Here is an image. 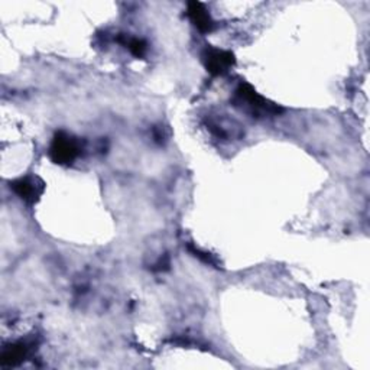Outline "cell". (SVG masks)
Returning <instances> with one entry per match:
<instances>
[{"instance_id": "cell-1", "label": "cell", "mask_w": 370, "mask_h": 370, "mask_svg": "<svg viewBox=\"0 0 370 370\" xmlns=\"http://www.w3.org/2000/svg\"><path fill=\"white\" fill-rule=\"evenodd\" d=\"M236 102L239 104H244L249 111L256 116H266V115H277L281 112V108L273 103L264 99L262 95L257 94L256 90L248 84L242 83L236 90Z\"/></svg>"}, {"instance_id": "cell-2", "label": "cell", "mask_w": 370, "mask_h": 370, "mask_svg": "<svg viewBox=\"0 0 370 370\" xmlns=\"http://www.w3.org/2000/svg\"><path fill=\"white\" fill-rule=\"evenodd\" d=\"M78 154H80L78 142L71 135L60 132L54 136V141L49 148V155L54 162L60 163V165H68V163L74 162Z\"/></svg>"}, {"instance_id": "cell-3", "label": "cell", "mask_w": 370, "mask_h": 370, "mask_svg": "<svg viewBox=\"0 0 370 370\" xmlns=\"http://www.w3.org/2000/svg\"><path fill=\"white\" fill-rule=\"evenodd\" d=\"M203 62L213 76H222L235 65L236 60L231 52L217 48H207L203 52Z\"/></svg>"}, {"instance_id": "cell-4", "label": "cell", "mask_w": 370, "mask_h": 370, "mask_svg": "<svg viewBox=\"0 0 370 370\" xmlns=\"http://www.w3.org/2000/svg\"><path fill=\"white\" fill-rule=\"evenodd\" d=\"M10 188L15 191V194H18L22 200L25 201H35L44 191V184L41 183L38 178L32 176H25L19 178V180L13 181L10 184Z\"/></svg>"}, {"instance_id": "cell-5", "label": "cell", "mask_w": 370, "mask_h": 370, "mask_svg": "<svg viewBox=\"0 0 370 370\" xmlns=\"http://www.w3.org/2000/svg\"><path fill=\"white\" fill-rule=\"evenodd\" d=\"M188 18L194 23L201 34H209L214 30V21L211 19L209 10L200 2L188 3Z\"/></svg>"}, {"instance_id": "cell-6", "label": "cell", "mask_w": 370, "mask_h": 370, "mask_svg": "<svg viewBox=\"0 0 370 370\" xmlns=\"http://www.w3.org/2000/svg\"><path fill=\"white\" fill-rule=\"evenodd\" d=\"M26 354V346L23 343H18V345H13L9 349H6L2 354V362L3 365H16L23 360Z\"/></svg>"}, {"instance_id": "cell-7", "label": "cell", "mask_w": 370, "mask_h": 370, "mask_svg": "<svg viewBox=\"0 0 370 370\" xmlns=\"http://www.w3.org/2000/svg\"><path fill=\"white\" fill-rule=\"evenodd\" d=\"M126 45L129 47V49H130V52L133 54V56L135 57H143L145 56V52H146V44L143 43V41L142 39H130V41H128V43H126Z\"/></svg>"}]
</instances>
